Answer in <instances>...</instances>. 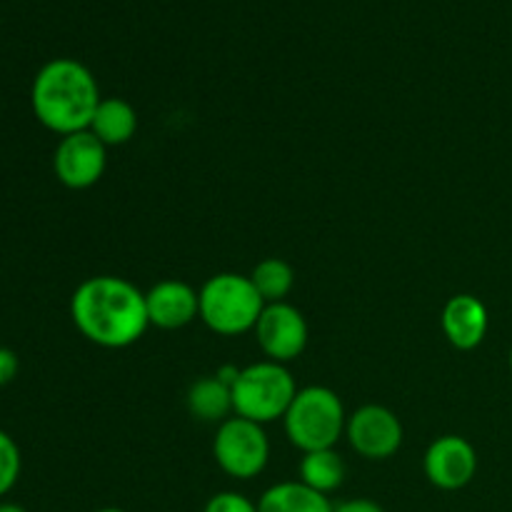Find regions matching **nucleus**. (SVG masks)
<instances>
[{
  "label": "nucleus",
  "instance_id": "nucleus-1",
  "mask_svg": "<svg viewBox=\"0 0 512 512\" xmlns=\"http://www.w3.org/2000/svg\"><path fill=\"white\" fill-rule=\"evenodd\" d=\"M70 318L88 343L108 350L130 348L150 328L145 293L118 275L83 280L70 298Z\"/></svg>",
  "mask_w": 512,
  "mask_h": 512
},
{
  "label": "nucleus",
  "instance_id": "nucleus-2",
  "mask_svg": "<svg viewBox=\"0 0 512 512\" xmlns=\"http://www.w3.org/2000/svg\"><path fill=\"white\" fill-rule=\"evenodd\" d=\"M100 88L88 65L75 58H53L35 73L30 105L50 133L73 135L88 130L100 105Z\"/></svg>",
  "mask_w": 512,
  "mask_h": 512
},
{
  "label": "nucleus",
  "instance_id": "nucleus-3",
  "mask_svg": "<svg viewBox=\"0 0 512 512\" xmlns=\"http://www.w3.org/2000/svg\"><path fill=\"white\" fill-rule=\"evenodd\" d=\"M348 413L338 393L325 385H308L298 390L283 418L285 438L300 453L330 450L345 435Z\"/></svg>",
  "mask_w": 512,
  "mask_h": 512
},
{
  "label": "nucleus",
  "instance_id": "nucleus-4",
  "mask_svg": "<svg viewBox=\"0 0 512 512\" xmlns=\"http://www.w3.org/2000/svg\"><path fill=\"white\" fill-rule=\"evenodd\" d=\"M200 295V320L215 335L235 338L255 330L265 300L255 290L250 275L218 273L203 283Z\"/></svg>",
  "mask_w": 512,
  "mask_h": 512
},
{
  "label": "nucleus",
  "instance_id": "nucleus-5",
  "mask_svg": "<svg viewBox=\"0 0 512 512\" xmlns=\"http://www.w3.org/2000/svg\"><path fill=\"white\" fill-rule=\"evenodd\" d=\"M295 395L298 385L288 365L260 360L240 368L238 380L233 383V415L258 425L275 423L285 418Z\"/></svg>",
  "mask_w": 512,
  "mask_h": 512
},
{
  "label": "nucleus",
  "instance_id": "nucleus-6",
  "mask_svg": "<svg viewBox=\"0 0 512 512\" xmlns=\"http://www.w3.org/2000/svg\"><path fill=\"white\" fill-rule=\"evenodd\" d=\"M213 458L225 475L235 480H253L268 468L270 440L265 425L230 415L218 425L213 438Z\"/></svg>",
  "mask_w": 512,
  "mask_h": 512
},
{
  "label": "nucleus",
  "instance_id": "nucleus-7",
  "mask_svg": "<svg viewBox=\"0 0 512 512\" xmlns=\"http://www.w3.org/2000/svg\"><path fill=\"white\" fill-rule=\"evenodd\" d=\"M253 333L265 358L280 365L298 360L308 348L310 338L308 320L290 303L265 305Z\"/></svg>",
  "mask_w": 512,
  "mask_h": 512
},
{
  "label": "nucleus",
  "instance_id": "nucleus-8",
  "mask_svg": "<svg viewBox=\"0 0 512 512\" xmlns=\"http://www.w3.org/2000/svg\"><path fill=\"white\" fill-rule=\"evenodd\" d=\"M345 438L365 460H388L400 450L405 438L403 423L385 405H363L348 415Z\"/></svg>",
  "mask_w": 512,
  "mask_h": 512
},
{
  "label": "nucleus",
  "instance_id": "nucleus-9",
  "mask_svg": "<svg viewBox=\"0 0 512 512\" xmlns=\"http://www.w3.org/2000/svg\"><path fill=\"white\" fill-rule=\"evenodd\" d=\"M108 168V145L100 143L90 130L60 138L53 153L55 178L70 190H88L103 178Z\"/></svg>",
  "mask_w": 512,
  "mask_h": 512
},
{
  "label": "nucleus",
  "instance_id": "nucleus-10",
  "mask_svg": "<svg viewBox=\"0 0 512 512\" xmlns=\"http://www.w3.org/2000/svg\"><path fill=\"white\" fill-rule=\"evenodd\" d=\"M423 470L433 488L455 493L473 483L475 473H478V453L468 438L443 435L425 450Z\"/></svg>",
  "mask_w": 512,
  "mask_h": 512
},
{
  "label": "nucleus",
  "instance_id": "nucleus-11",
  "mask_svg": "<svg viewBox=\"0 0 512 512\" xmlns=\"http://www.w3.org/2000/svg\"><path fill=\"white\" fill-rule=\"evenodd\" d=\"M145 308L153 328L180 330L200 318V295L183 280H160L145 293Z\"/></svg>",
  "mask_w": 512,
  "mask_h": 512
},
{
  "label": "nucleus",
  "instance_id": "nucleus-12",
  "mask_svg": "<svg viewBox=\"0 0 512 512\" xmlns=\"http://www.w3.org/2000/svg\"><path fill=\"white\" fill-rule=\"evenodd\" d=\"M440 325H443V335L453 348L475 350L488 335V308L475 295L460 293L445 303Z\"/></svg>",
  "mask_w": 512,
  "mask_h": 512
},
{
  "label": "nucleus",
  "instance_id": "nucleus-13",
  "mask_svg": "<svg viewBox=\"0 0 512 512\" xmlns=\"http://www.w3.org/2000/svg\"><path fill=\"white\" fill-rule=\"evenodd\" d=\"M188 413L200 423L220 425L233 415V388L218 375H203L188 388Z\"/></svg>",
  "mask_w": 512,
  "mask_h": 512
},
{
  "label": "nucleus",
  "instance_id": "nucleus-14",
  "mask_svg": "<svg viewBox=\"0 0 512 512\" xmlns=\"http://www.w3.org/2000/svg\"><path fill=\"white\" fill-rule=\"evenodd\" d=\"M335 503L328 495L308 488L300 480L275 483L260 495L258 512H333Z\"/></svg>",
  "mask_w": 512,
  "mask_h": 512
},
{
  "label": "nucleus",
  "instance_id": "nucleus-15",
  "mask_svg": "<svg viewBox=\"0 0 512 512\" xmlns=\"http://www.w3.org/2000/svg\"><path fill=\"white\" fill-rule=\"evenodd\" d=\"M88 130L108 148L125 145L138 133V113L125 98H103Z\"/></svg>",
  "mask_w": 512,
  "mask_h": 512
},
{
  "label": "nucleus",
  "instance_id": "nucleus-16",
  "mask_svg": "<svg viewBox=\"0 0 512 512\" xmlns=\"http://www.w3.org/2000/svg\"><path fill=\"white\" fill-rule=\"evenodd\" d=\"M345 473H348V470H345V460L340 458V453H335V448L303 453L298 465L300 483L318 490V493L323 495L335 493V490L343 485Z\"/></svg>",
  "mask_w": 512,
  "mask_h": 512
},
{
  "label": "nucleus",
  "instance_id": "nucleus-17",
  "mask_svg": "<svg viewBox=\"0 0 512 512\" xmlns=\"http://www.w3.org/2000/svg\"><path fill=\"white\" fill-rule=\"evenodd\" d=\"M250 280H253L255 290L265 300V305L285 303V298L293 293L295 270L288 260L265 258L255 265L253 273H250Z\"/></svg>",
  "mask_w": 512,
  "mask_h": 512
},
{
  "label": "nucleus",
  "instance_id": "nucleus-18",
  "mask_svg": "<svg viewBox=\"0 0 512 512\" xmlns=\"http://www.w3.org/2000/svg\"><path fill=\"white\" fill-rule=\"evenodd\" d=\"M20 468H23V458H20L18 443L5 430H0V498H5L15 488Z\"/></svg>",
  "mask_w": 512,
  "mask_h": 512
},
{
  "label": "nucleus",
  "instance_id": "nucleus-19",
  "mask_svg": "<svg viewBox=\"0 0 512 512\" xmlns=\"http://www.w3.org/2000/svg\"><path fill=\"white\" fill-rule=\"evenodd\" d=\"M203 512H258V503L235 490H223L205 503Z\"/></svg>",
  "mask_w": 512,
  "mask_h": 512
},
{
  "label": "nucleus",
  "instance_id": "nucleus-20",
  "mask_svg": "<svg viewBox=\"0 0 512 512\" xmlns=\"http://www.w3.org/2000/svg\"><path fill=\"white\" fill-rule=\"evenodd\" d=\"M333 512H385L383 505H378L370 498H348L335 503Z\"/></svg>",
  "mask_w": 512,
  "mask_h": 512
},
{
  "label": "nucleus",
  "instance_id": "nucleus-21",
  "mask_svg": "<svg viewBox=\"0 0 512 512\" xmlns=\"http://www.w3.org/2000/svg\"><path fill=\"white\" fill-rule=\"evenodd\" d=\"M18 375V355L8 348H0V388Z\"/></svg>",
  "mask_w": 512,
  "mask_h": 512
},
{
  "label": "nucleus",
  "instance_id": "nucleus-22",
  "mask_svg": "<svg viewBox=\"0 0 512 512\" xmlns=\"http://www.w3.org/2000/svg\"><path fill=\"white\" fill-rule=\"evenodd\" d=\"M0 512H28L18 503H0Z\"/></svg>",
  "mask_w": 512,
  "mask_h": 512
},
{
  "label": "nucleus",
  "instance_id": "nucleus-23",
  "mask_svg": "<svg viewBox=\"0 0 512 512\" xmlns=\"http://www.w3.org/2000/svg\"><path fill=\"white\" fill-rule=\"evenodd\" d=\"M95 512H125V510H120V508H100V510H95Z\"/></svg>",
  "mask_w": 512,
  "mask_h": 512
},
{
  "label": "nucleus",
  "instance_id": "nucleus-24",
  "mask_svg": "<svg viewBox=\"0 0 512 512\" xmlns=\"http://www.w3.org/2000/svg\"><path fill=\"white\" fill-rule=\"evenodd\" d=\"M508 363H510V370H512V348H510V355H508Z\"/></svg>",
  "mask_w": 512,
  "mask_h": 512
}]
</instances>
